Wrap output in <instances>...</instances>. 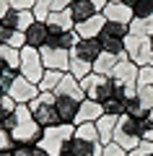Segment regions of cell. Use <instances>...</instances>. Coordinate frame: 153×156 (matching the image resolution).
I'll return each mask as SVG.
<instances>
[{"mask_svg":"<svg viewBox=\"0 0 153 156\" xmlns=\"http://www.w3.org/2000/svg\"><path fill=\"white\" fill-rule=\"evenodd\" d=\"M16 117H18V125L8 133L11 143L23 146V148H37L39 138H42V128L34 122L31 112H29V104H16Z\"/></svg>","mask_w":153,"mask_h":156,"instance_id":"cell-1","label":"cell"},{"mask_svg":"<svg viewBox=\"0 0 153 156\" xmlns=\"http://www.w3.org/2000/svg\"><path fill=\"white\" fill-rule=\"evenodd\" d=\"M29 112H31L34 122H37L42 130L55 128V125H62L60 115H57V109H55V91H39L37 99L29 101Z\"/></svg>","mask_w":153,"mask_h":156,"instance_id":"cell-2","label":"cell"},{"mask_svg":"<svg viewBox=\"0 0 153 156\" xmlns=\"http://www.w3.org/2000/svg\"><path fill=\"white\" fill-rule=\"evenodd\" d=\"M75 135V125H55V128L42 130V138H39V148L47 151L49 156H60V151Z\"/></svg>","mask_w":153,"mask_h":156,"instance_id":"cell-3","label":"cell"},{"mask_svg":"<svg viewBox=\"0 0 153 156\" xmlns=\"http://www.w3.org/2000/svg\"><path fill=\"white\" fill-rule=\"evenodd\" d=\"M125 52L137 68L143 65H153V39L143 37V34H132L125 39Z\"/></svg>","mask_w":153,"mask_h":156,"instance_id":"cell-4","label":"cell"},{"mask_svg":"<svg viewBox=\"0 0 153 156\" xmlns=\"http://www.w3.org/2000/svg\"><path fill=\"white\" fill-rule=\"evenodd\" d=\"M114 143H120L122 148L130 154L137 143H140V120L132 115H122L117 120V130H114Z\"/></svg>","mask_w":153,"mask_h":156,"instance_id":"cell-5","label":"cell"},{"mask_svg":"<svg viewBox=\"0 0 153 156\" xmlns=\"http://www.w3.org/2000/svg\"><path fill=\"white\" fill-rule=\"evenodd\" d=\"M44 70H47V68H44V62H42L39 50L23 47V50H21V62H18V73H21L26 81H31V83L39 86V81H42Z\"/></svg>","mask_w":153,"mask_h":156,"instance_id":"cell-6","label":"cell"},{"mask_svg":"<svg viewBox=\"0 0 153 156\" xmlns=\"http://www.w3.org/2000/svg\"><path fill=\"white\" fill-rule=\"evenodd\" d=\"M39 55H42V62H44L47 70L68 73V68H70V52H68V50H57V47L44 44L42 50H39Z\"/></svg>","mask_w":153,"mask_h":156,"instance_id":"cell-7","label":"cell"},{"mask_svg":"<svg viewBox=\"0 0 153 156\" xmlns=\"http://www.w3.org/2000/svg\"><path fill=\"white\" fill-rule=\"evenodd\" d=\"M8 96H11L16 104H29V101H34V99L39 96V86L31 83V81H26V78L18 73V78L13 81V86H11V91H8Z\"/></svg>","mask_w":153,"mask_h":156,"instance_id":"cell-8","label":"cell"},{"mask_svg":"<svg viewBox=\"0 0 153 156\" xmlns=\"http://www.w3.org/2000/svg\"><path fill=\"white\" fill-rule=\"evenodd\" d=\"M101 42L99 39H81L78 37V42H75V47L70 50V57H75V60H83V62H88V65H93L96 62V57L101 55Z\"/></svg>","mask_w":153,"mask_h":156,"instance_id":"cell-9","label":"cell"},{"mask_svg":"<svg viewBox=\"0 0 153 156\" xmlns=\"http://www.w3.org/2000/svg\"><path fill=\"white\" fill-rule=\"evenodd\" d=\"M137 70H140V68H137L130 57H122L114 65V70H112V78H114L120 86H137Z\"/></svg>","mask_w":153,"mask_h":156,"instance_id":"cell-10","label":"cell"},{"mask_svg":"<svg viewBox=\"0 0 153 156\" xmlns=\"http://www.w3.org/2000/svg\"><path fill=\"white\" fill-rule=\"evenodd\" d=\"M78 107H81L78 99H73V96H57L55 94V109H57V115H60L62 125H75Z\"/></svg>","mask_w":153,"mask_h":156,"instance_id":"cell-11","label":"cell"},{"mask_svg":"<svg viewBox=\"0 0 153 156\" xmlns=\"http://www.w3.org/2000/svg\"><path fill=\"white\" fill-rule=\"evenodd\" d=\"M23 34H26V47H31V50H42L49 42V29L44 21H34Z\"/></svg>","mask_w":153,"mask_h":156,"instance_id":"cell-12","label":"cell"},{"mask_svg":"<svg viewBox=\"0 0 153 156\" xmlns=\"http://www.w3.org/2000/svg\"><path fill=\"white\" fill-rule=\"evenodd\" d=\"M106 26V18H104V13H96V16H91L88 21H83V23H78L75 26V34L81 39H99V34H101V29Z\"/></svg>","mask_w":153,"mask_h":156,"instance_id":"cell-13","label":"cell"},{"mask_svg":"<svg viewBox=\"0 0 153 156\" xmlns=\"http://www.w3.org/2000/svg\"><path fill=\"white\" fill-rule=\"evenodd\" d=\"M55 94L57 96H73V99H78V101L86 99V94H83V89H81V81H78L75 76H70V73H65V76L60 78Z\"/></svg>","mask_w":153,"mask_h":156,"instance_id":"cell-14","label":"cell"},{"mask_svg":"<svg viewBox=\"0 0 153 156\" xmlns=\"http://www.w3.org/2000/svg\"><path fill=\"white\" fill-rule=\"evenodd\" d=\"M68 13H70L73 18V26H78V23L88 21L91 16H96V8L91 5V0H70V5H68Z\"/></svg>","mask_w":153,"mask_h":156,"instance_id":"cell-15","label":"cell"},{"mask_svg":"<svg viewBox=\"0 0 153 156\" xmlns=\"http://www.w3.org/2000/svg\"><path fill=\"white\" fill-rule=\"evenodd\" d=\"M101 115H104V109H101V101L83 99V101H81V107H78L75 125H81V122H96V120H99Z\"/></svg>","mask_w":153,"mask_h":156,"instance_id":"cell-16","label":"cell"},{"mask_svg":"<svg viewBox=\"0 0 153 156\" xmlns=\"http://www.w3.org/2000/svg\"><path fill=\"white\" fill-rule=\"evenodd\" d=\"M104 18L106 21H117V23H130L132 21V8H127L125 3H106L104 5Z\"/></svg>","mask_w":153,"mask_h":156,"instance_id":"cell-17","label":"cell"},{"mask_svg":"<svg viewBox=\"0 0 153 156\" xmlns=\"http://www.w3.org/2000/svg\"><path fill=\"white\" fill-rule=\"evenodd\" d=\"M78 42V34L75 29H68V31H49V47H57V50H68L70 52Z\"/></svg>","mask_w":153,"mask_h":156,"instance_id":"cell-18","label":"cell"},{"mask_svg":"<svg viewBox=\"0 0 153 156\" xmlns=\"http://www.w3.org/2000/svg\"><path fill=\"white\" fill-rule=\"evenodd\" d=\"M99 42H101V50H104V52H112V55H117L120 60H122V57H127V52H125V39H122V37L106 34L104 29H101V34H99Z\"/></svg>","mask_w":153,"mask_h":156,"instance_id":"cell-19","label":"cell"},{"mask_svg":"<svg viewBox=\"0 0 153 156\" xmlns=\"http://www.w3.org/2000/svg\"><path fill=\"white\" fill-rule=\"evenodd\" d=\"M44 23H47L49 31H68V29H75V26H73L70 13H68V8H65V11H52Z\"/></svg>","mask_w":153,"mask_h":156,"instance_id":"cell-20","label":"cell"},{"mask_svg":"<svg viewBox=\"0 0 153 156\" xmlns=\"http://www.w3.org/2000/svg\"><path fill=\"white\" fill-rule=\"evenodd\" d=\"M117 120L120 117L114 115H101L96 120V130H99V138H101V143H112V138H114V130H117Z\"/></svg>","mask_w":153,"mask_h":156,"instance_id":"cell-21","label":"cell"},{"mask_svg":"<svg viewBox=\"0 0 153 156\" xmlns=\"http://www.w3.org/2000/svg\"><path fill=\"white\" fill-rule=\"evenodd\" d=\"M101 109H104V115L122 117V115L127 112V99L122 96V91H120V94H114V96H109V99L101 101Z\"/></svg>","mask_w":153,"mask_h":156,"instance_id":"cell-22","label":"cell"},{"mask_svg":"<svg viewBox=\"0 0 153 156\" xmlns=\"http://www.w3.org/2000/svg\"><path fill=\"white\" fill-rule=\"evenodd\" d=\"M117 62H120L117 55H112V52H101V55L96 57V62H93V73H99V76H112V70H114Z\"/></svg>","mask_w":153,"mask_h":156,"instance_id":"cell-23","label":"cell"},{"mask_svg":"<svg viewBox=\"0 0 153 156\" xmlns=\"http://www.w3.org/2000/svg\"><path fill=\"white\" fill-rule=\"evenodd\" d=\"M0 60L5 62L8 68L18 70V62H21V50H16V47H11V44H0Z\"/></svg>","mask_w":153,"mask_h":156,"instance_id":"cell-24","label":"cell"},{"mask_svg":"<svg viewBox=\"0 0 153 156\" xmlns=\"http://www.w3.org/2000/svg\"><path fill=\"white\" fill-rule=\"evenodd\" d=\"M62 76H65V73H60V70H44L42 81H39V91H55Z\"/></svg>","mask_w":153,"mask_h":156,"instance_id":"cell-25","label":"cell"},{"mask_svg":"<svg viewBox=\"0 0 153 156\" xmlns=\"http://www.w3.org/2000/svg\"><path fill=\"white\" fill-rule=\"evenodd\" d=\"M130 31L132 34H143V37H153V16L151 18H132Z\"/></svg>","mask_w":153,"mask_h":156,"instance_id":"cell-26","label":"cell"},{"mask_svg":"<svg viewBox=\"0 0 153 156\" xmlns=\"http://www.w3.org/2000/svg\"><path fill=\"white\" fill-rule=\"evenodd\" d=\"M68 73H70V76H75L78 81H81V78H86L88 73H93V65H88V62H83V60H75V57H70V68H68Z\"/></svg>","mask_w":153,"mask_h":156,"instance_id":"cell-27","label":"cell"},{"mask_svg":"<svg viewBox=\"0 0 153 156\" xmlns=\"http://www.w3.org/2000/svg\"><path fill=\"white\" fill-rule=\"evenodd\" d=\"M135 99L140 101V107H143L145 112H151V109H153V86H137Z\"/></svg>","mask_w":153,"mask_h":156,"instance_id":"cell-28","label":"cell"},{"mask_svg":"<svg viewBox=\"0 0 153 156\" xmlns=\"http://www.w3.org/2000/svg\"><path fill=\"white\" fill-rule=\"evenodd\" d=\"M153 16V0H137L132 5V18H151Z\"/></svg>","mask_w":153,"mask_h":156,"instance_id":"cell-29","label":"cell"},{"mask_svg":"<svg viewBox=\"0 0 153 156\" xmlns=\"http://www.w3.org/2000/svg\"><path fill=\"white\" fill-rule=\"evenodd\" d=\"M104 31H106V34H114V37H122V39H127V37H130V23H117V21H106Z\"/></svg>","mask_w":153,"mask_h":156,"instance_id":"cell-30","label":"cell"},{"mask_svg":"<svg viewBox=\"0 0 153 156\" xmlns=\"http://www.w3.org/2000/svg\"><path fill=\"white\" fill-rule=\"evenodd\" d=\"M31 13H34V18H37V21H47V16L52 13L49 0H37V3H34V8H31Z\"/></svg>","mask_w":153,"mask_h":156,"instance_id":"cell-31","label":"cell"},{"mask_svg":"<svg viewBox=\"0 0 153 156\" xmlns=\"http://www.w3.org/2000/svg\"><path fill=\"white\" fill-rule=\"evenodd\" d=\"M137 86H153V65H143L137 70Z\"/></svg>","mask_w":153,"mask_h":156,"instance_id":"cell-32","label":"cell"},{"mask_svg":"<svg viewBox=\"0 0 153 156\" xmlns=\"http://www.w3.org/2000/svg\"><path fill=\"white\" fill-rule=\"evenodd\" d=\"M140 140H151L153 143V120L151 117H143L140 120Z\"/></svg>","mask_w":153,"mask_h":156,"instance_id":"cell-33","label":"cell"},{"mask_svg":"<svg viewBox=\"0 0 153 156\" xmlns=\"http://www.w3.org/2000/svg\"><path fill=\"white\" fill-rule=\"evenodd\" d=\"M151 154H153V143H151V140H140L127 156H151Z\"/></svg>","mask_w":153,"mask_h":156,"instance_id":"cell-34","label":"cell"},{"mask_svg":"<svg viewBox=\"0 0 153 156\" xmlns=\"http://www.w3.org/2000/svg\"><path fill=\"white\" fill-rule=\"evenodd\" d=\"M18 78V70H5V76L0 78V89H3V94H8V91H11V86H13V81H16Z\"/></svg>","mask_w":153,"mask_h":156,"instance_id":"cell-35","label":"cell"},{"mask_svg":"<svg viewBox=\"0 0 153 156\" xmlns=\"http://www.w3.org/2000/svg\"><path fill=\"white\" fill-rule=\"evenodd\" d=\"M34 21H37V18H34L31 11H18V31H26Z\"/></svg>","mask_w":153,"mask_h":156,"instance_id":"cell-36","label":"cell"},{"mask_svg":"<svg viewBox=\"0 0 153 156\" xmlns=\"http://www.w3.org/2000/svg\"><path fill=\"white\" fill-rule=\"evenodd\" d=\"M0 23H3V26H8V29H16V31H18V11H16V8H11L5 16L0 18Z\"/></svg>","mask_w":153,"mask_h":156,"instance_id":"cell-37","label":"cell"},{"mask_svg":"<svg viewBox=\"0 0 153 156\" xmlns=\"http://www.w3.org/2000/svg\"><path fill=\"white\" fill-rule=\"evenodd\" d=\"M101 156H127V151L122 148L120 143H114V140H112V143H106L104 148H101Z\"/></svg>","mask_w":153,"mask_h":156,"instance_id":"cell-38","label":"cell"},{"mask_svg":"<svg viewBox=\"0 0 153 156\" xmlns=\"http://www.w3.org/2000/svg\"><path fill=\"white\" fill-rule=\"evenodd\" d=\"M34 3L37 0H11V8H16V11H31Z\"/></svg>","mask_w":153,"mask_h":156,"instance_id":"cell-39","label":"cell"},{"mask_svg":"<svg viewBox=\"0 0 153 156\" xmlns=\"http://www.w3.org/2000/svg\"><path fill=\"white\" fill-rule=\"evenodd\" d=\"M5 156H31V148H23V146H11Z\"/></svg>","mask_w":153,"mask_h":156,"instance_id":"cell-40","label":"cell"},{"mask_svg":"<svg viewBox=\"0 0 153 156\" xmlns=\"http://www.w3.org/2000/svg\"><path fill=\"white\" fill-rule=\"evenodd\" d=\"M0 109H5V112H13V109H16V101H13L11 99V96H3V99H0Z\"/></svg>","mask_w":153,"mask_h":156,"instance_id":"cell-41","label":"cell"},{"mask_svg":"<svg viewBox=\"0 0 153 156\" xmlns=\"http://www.w3.org/2000/svg\"><path fill=\"white\" fill-rule=\"evenodd\" d=\"M11 135H8L5 133V130H0V148H3V151H8V148H11Z\"/></svg>","mask_w":153,"mask_h":156,"instance_id":"cell-42","label":"cell"},{"mask_svg":"<svg viewBox=\"0 0 153 156\" xmlns=\"http://www.w3.org/2000/svg\"><path fill=\"white\" fill-rule=\"evenodd\" d=\"M49 5H52V11H65L70 5V0H49Z\"/></svg>","mask_w":153,"mask_h":156,"instance_id":"cell-43","label":"cell"},{"mask_svg":"<svg viewBox=\"0 0 153 156\" xmlns=\"http://www.w3.org/2000/svg\"><path fill=\"white\" fill-rule=\"evenodd\" d=\"M8 11H11V0H0V18L5 16Z\"/></svg>","mask_w":153,"mask_h":156,"instance_id":"cell-44","label":"cell"},{"mask_svg":"<svg viewBox=\"0 0 153 156\" xmlns=\"http://www.w3.org/2000/svg\"><path fill=\"white\" fill-rule=\"evenodd\" d=\"M106 3H109V0H91V5H93V8H96V11H99V13L104 11V5H106Z\"/></svg>","mask_w":153,"mask_h":156,"instance_id":"cell-45","label":"cell"},{"mask_svg":"<svg viewBox=\"0 0 153 156\" xmlns=\"http://www.w3.org/2000/svg\"><path fill=\"white\" fill-rule=\"evenodd\" d=\"M31 156H49V154H47V151H42V148L37 146V148H31Z\"/></svg>","mask_w":153,"mask_h":156,"instance_id":"cell-46","label":"cell"},{"mask_svg":"<svg viewBox=\"0 0 153 156\" xmlns=\"http://www.w3.org/2000/svg\"><path fill=\"white\" fill-rule=\"evenodd\" d=\"M5 70H11V68H8V65H5V62H3V60H0V78L5 76Z\"/></svg>","mask_w":153,"mask_h":156,"instance_id":"cell-47","label":"cell"},{"mask_svg":"<svg viewBox=\"0 0 153 156\" xmlns=\"http://www.w3.org/2000/svg\"><path fill=\"white\" fill-rule=\"evenodd\" d=\"M0 130H3V112H0Z\"/></svg>","mask_w":153,"mask_h":156,"instance_id":"cell-48","label":"cell"},{"mask_svg":"<svg viewBox=\"0 0 153 156\" xmlns=\"http://www.w3.org/2000/svg\"><path fill=\"white\" fill-rule=\"evenodd\" d=\"M148 117H151V120H153V109H151V112H148Z\"/></svg>","mask_w":153,"mask_h":156,"instance_id":"cell-49","label":"cell"},{"mask_svg":"<svg viewBox=\"0 0 153 156\" xmlns=\"http://www.w3.org/2000/svg\"><path fill=\"white\" fill-rule=\"evenodd\" d=\"M151 156H153V154H151Z\"/></svg>","mask_w":153,"mask_h":156,"instance_id":"cell-50","label":"cell"},{"mask_svg":"<svg viewBox=\"0 0 153 156\" xmlns=\"http://www.w3.org/2000/svg\"><path fill=\"white\" fill-rule=\"evenodd\" d=\"M151 39H153V37H151Z\"/></svg>","mask_w":153,"mask_h":156,"instance_id":"cell-51","label":"cell"}]
</instances>
